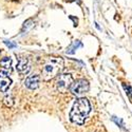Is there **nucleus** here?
Segmentation results:
<instances>
[{
    "mask_svg": "<svg viewBox=\"0 0 132 132\" xmlns=\"http://www.w3.org/2000/svg\"><path fill=\"white\" fill-rule=\"evenodd\" d=\"M68 1H76V0H68Z\"/></svg>",
    "mask_w": 132,
    "mask_h": 132,
    "instance_id": "nucleus-13",
    "label": "nucleus"
},
{
    "mask_svg": "<svg viewBox=\"0 0 132 132\" xmlns=\"http://www.w3.org/2000/svg\"><path fill=\"white\" fill-rule=\"evenodd\" d=\"M3 103H4V105L6 107H12L14 105V97H13V95H11V94L6 95L4 97V100H3Z\"/></svg>",
    "mask_w": 132,
    "mask_h": 132,
    "instance_id": "nucleus-9",
    "label": "nucleus"
},
{
    "mask_svg": "<svg viewBox=\"0 0 132 132\" xmlns=\"http://www.w3.org/2000/svg\"><path fill=\"white\" fill-rule=\"evenodd\" d=\"M73 76L71 74H60L56 81V88L57 90L61 93H65L70 89L71 85L73 84Z\"/></svg>",
    "mask_w": 132,
    "mask_h": 132,
    "instance_id": "nucleus-3",
    "label": "nucleus"
},
{
    "mask_svg": "<svg viewBox=\"0 0 132 132\" xmlns=\"http://www.w3.org/2000/svg\"><path fill=\"white\" fill-rule=\"evenodd\" d=\"M12 84V79L9 77L5 71H0V90L2 92H6Z\"/></svg>",
    "mask_w": 132,
    "mask_h": 132,
    "instance_id": "nucleus-5",
    "label": "nucleus"
},
{
    "mask_svg": "<svg viewBox=\"0 0 132 132\" xmlns=\"http://www.w3.org/2000/svg\"><path fill=\"white\" fill-rule=\"evenodd\" d=\"M63 59L61 57H50L42 69V78L45 80H51L62 71Z\"/></svg>",
    "mask_w": 132,
    "mask_h": 132,
    "instance_id": "nucleus-2",
    "label": "nucleus"
},
{
    "mask_svg": "<svg viewBox=\"0 0 132 132\" xmlns=\"http://www.w3.org/2000/svg\"><path fill=\"white\" fill-rule=\"evenodd\" d=\"M17 70H18L20 73H27V72H29L30 67H29V62H28V59H27V58L21 57V58L18 59Z\"/></svg>",
    "mask_w": 132,
    "mask_h": 132,
    "instance_id": "nucleus-7",
    "label": "nucleus"
},
{
    "mask_svg": "<svg viewBox=\"0 0 132 132\" xmlns=\"http://www.w3.org/2000/svg\"><path fill=\"white\" fill-rule=\"evenodd\" d=\"M91 111V105L87 98H78L71 109L70 120L74 124L82 125Z\"/></svg>",
    "mask_w": 132,
    "mask_h": 132,
    "instance_id": "nucleus-1",
    "label": "nucleus"
},
{
    "mask_svg": "<svg viewBox=\"0 0 132 132\" xmlns=\"http://www.w3.org/2000/svg\"><path fill=\"white\" fill-rule=\"evenodd\" d=\"M112 119L114 120V122H115L119 127H124V123H123V120L120 119V118H118V119H117L115 116H113V117H112Z\"/></svg>",
    "mask_w": 132,
    "mask_h": 132,
    "instance_id": "nucleus-11",
    "label": "nucleus"
},
{
    "mask_svg": "<svg viewBox=\"0 0 132 132\" xmlns=\"http://www.w3.org/2000/svg\"><path fill=\"white\" fill-rule=\"evenodd\" d=\"M0 64H1V67H3L4 69H11V67H12V59H11L10 57H4L2 58L1 60H0Z\"/></svg>",
    "mask_w": 132,
    "mask_h": 132,
    "instance_id": "nucleus-8",
    "label": "nucleus"
},
{
    "mask_svg": "<svg viewBox=\"0 0 132 132\" xmlns=\"http://www.w3.org/2000/svg\"><path fill=\"white\" fill-rule=\"evenodd\" d=\"M4 43L9 48H15L16 47V43H13L12 41H9V40H4Z\"/></svg>",
    "mask_w": 132,
    "mask_h": 132,
    "instance_id": "nucleus-12",
    "label": "nucleus"
},
{
    "mask_svg": "<svg viewBox=\"0 0 132 132\" xmlns=\"http://www.w3.org/2000/svg\"><path fill=\"white\" fill-rule=\"evenodd\" d=\"M39 79H40L39 75H37V74L31 75V76H29V77L26 79L24 85H26L27 88H29V89H31V90H35V89H37V88H38Z\"/></svg>",
    "mask_w": 132,
    "mask_h": 132,
    "instance_id": "nucleus-6",
    "label": "nucleus"
},
{
    "mask_svg": "<svg viewBox=\"0 0 132 132\" xmlns=\"http://www.w3.org/2000/svg\"><path fill=\"white\" fill-rule=\"evenodd\" d=\"M89 82H88L86 79H77L73 81V84L70 87V91L74 94V95H82L84 93L89 91Z\"/></svg>",
    "mask_w": 132,
    "mask_h": 132,
    "instance_id": "nucleus-4",
    "label": "nucleus"
},
{
    "mask_svg": "<svg viewBox=\"0 0 132 132\" xmlns=\"http://www.w3.org/2000/svg\"><path fill=\"white\" fill-rule=\"evenodd\" d=\"M123 87H124V89L126 91V94L127 96L130 98V100H132V88L130 85H126V84H123Z\"/></svg>",
    "mask_w": 132,
    "mask_h": 132,
    "instance_id": "nucleus-10",
    "label": "nucleus"
}]
</instances>
